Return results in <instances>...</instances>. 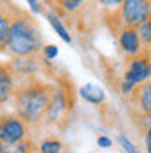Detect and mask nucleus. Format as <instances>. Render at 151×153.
I'll list each match as a JSON object with an SVG mask.
<instances>
[{"instance_id": "2eb2a0df", "label": "nucleus", "mask_w": 151, "mask_h": 153, "mask_svg": "<svg viewBox=\"0 0 151 153\" xmlns=\"http://www.w3.org/2000/svg\"><path fill=\"white\" fill-rule=\"evenodd\" d=\"M4 153H38V146L31 137H26L16 144L4 146Z\"/></svg>"}, {"instance_id": "a878e982", "label": "nucleus", "mask_w": 151, "mask_h": 153, "mask_svg": "<svg viewBox=\"0 0 151 153\" xmlns=\"http://www.w3.org/2000/svg\"><path fill=\"white\" fill-rule=\"evenodd\" d=\"M63 153H70V152H66V150H64V152H63Z\"/></svg>"}, {"instance_id": "b1692460", "label": "nucleus", "mask_w": 151, "mask_h": 153, "mask_svg": "<svg viewBox=\"0 0 151 153\" xmlns=\"http://www.w3.org/2000/svg\"><path fill=\"white\" fill-rule=\"evenodd\" d=\"M0 153H4V143L0 141Z\"/></svg>"}, {"instance_id": "9b49d317", "label": "nucleus", "mask_w": 151, "mask_h": 153, "mask_svg": "<svg viewBox=\"0 0 151 153\" xmlns=\"http://www.w3.org/2000/svg\"><path fill=\"white\" fill-rule=\"evenodd\" d=\"M19 10L21 9L16 4H10L9 0H0V51H5L10 23Z\"/></svg>"}, {"instance_id": "0eeeda50", "label": "nucleus", "mask_w": 151, "mask_h": 153, "mask_svg": "<svg viewBox=\"0 0 151 153\" xmlns=\"http://www.w3.org/2000/svg\"><path fill=\"white\" fill-rule=\"evenodd\" d=\"M129 99H130L134 110H135L139 124L142 127L150 125L151 124V80L141 84Z\"/></svg>"}, {"instance_id": "aec40b11", "label": "nucleus", "mask_w": 151, "mask_h": 153, "mask_svg": "<svg viewBox=\"0 0 151 153\" xmlns=\"http://www.w3.org/2000/svg\"><path fill=\"white\" fill-rule=\"evenodd\" d=\"M103 9H106V10H110L111 12V16H113L116 10L120 9V5H122V2L123 0H95Z\"/></svg>"}, {"instance_id": "423d86ee", "label": "nucleus", "mask_w": 151, "mask_h": 153, "mask_svg": "<svg viewBox=\"0 0 151 153\" xmlns=\"http://www.w3.org/2000/svg\"><path fill=\"white\" fill-rule=\"evenodd\" d=\"M150 61H151V54L148 51H144L139 56L129 57L127 68H125V71H123V75H122V80L129 82L134 87H139L141 84L151 80Z\"/></svg>"}, {"instance_id": "6e6552de", "label": "nucleus", "mask_w": 151, "mask_h": 153, "mask_svg": "<svg viewBox=\"0 0 151 153\" xmlns=\"http://www.w3.org/2000/svg\"><path fill=\"white\" fill-rule=\"evenodd\" d=\"M9 65L14 71L18 84L23 80H28V78H38V73L44 71V63H42L40 54L28 57H10Z\"/></svg>"}, {"instance_id": "412c9836", "label": "nucleus", "mask_w": 151, "mask_h": 153, "mask_svg": "<svg viewBox=\"0 0 151 153\" xmlns=\"http://www.w3.org/2000/svg\"><path fill=\"white\" fill-rule=\"evenodd\" d=\"M95 144H97L99 148H103V150H108V148H111V146H113V139H111L110 136H106V134H99Z\"/></svg>"}, {"instance_id": "f8f14e48", "label": "nucleus", "mask_w": 151, "mask_h": 153, "mask_svg": "<svg viewBox=\"0 0 151 153\" xmlns=\"http://www.w3.org/2000/svg\"><path fill=\"white\" fill-rule=\"evenodd\" d=\"M78 96L84 99L85 103H89L92 106H101L106 103V91L101 85L92 84V82H89V84L80 87L78 89Z\"/></svg>"}, {"instance_id": "dca6fc26", "label": "nucleus", "mask_w": 151, "mask_h": 153, "mask_svg": "<svg viewBox=\"0 0 151 153\" xmlns=\"http://www.w3.org/2000/svg\"><path fill=\"white\" fill-rule=\"evenodd\" d=\"M37 146H38V153H63L64 152V144L57 137H45Z\"/></svg>"}, {"instance_id": "1a4fd4ad", "label": "nucleus", "mask_w": 151, "mask_h": 153, "mask_svg": "<svg viewBox=\"0 0 151 153\" xmlns=\"http://www.w3.org/2000/svg\"><path fill=\"white\" fill-rule=\"evenodd\" d=\"M116 44H118V49L127 57L139 56L146 51L142 47L141 40H139V33L135 28H120L116 33Z\"/></svg>"}, {"instance_id": "f3484780", "label": "nucleus", "mask_w": 151, "mask_h": 153, "mask_svg": "<svg viewBox=\"0 0 151 153\" xmlns=\"http://www.w3.org/2000/svg\"><path fill=\"white\" fill-rule=\"evenodd\" d=\"M137 33H139V40H141L142 47L151 49V21H146L144 25H141L137 28Z\"/></svg>"}, {"instance_id": "39448f33", "label": "nucleus", "mask_w": 151, "mask_h": 153, "mask_svg": "<svg viewBox=\"0 0 151 153\" xmlns=\"http://www.w3.org/2000/svg\"><path fill=\"white\" fill-rule=\"evenodd\" d=\"M26 137H30V127L18 115L0 113V141L4 146L16 144Z\"/></svg>"}, {"instance_id": "f03ea898", "label": "nucleus", "mask_w": 151, "mask_h": 153, "mask_svg": "<svg viewBox=\"0 0 151 153\" xmlns=\"http://www.w3.org/2000/svg\"><path fill=\"white\" fill-rule=\"evenodd\" d=\"M44 45V35L35 18L24 10H19L10 23L4 52H7L10 57L38 56Z\"/></svg>"}, {"instance_id": "4be33fe9", "label": "nucleus", "mask_w": 151, "mask_h": 153, "mask_svg": "<svg viewBox=\"0 0 151 153\" xmlns=\"http://www.w3.org/2000/svg\"><path fill=\"white\" fill-rule=\"evenodd\" d=\"M28 2V7L33 14H44V7H42V2L40 0H26Z\"/></svg>"}, {"instance_id": "ddd939ff", "label": "nucleus", "mask_w": 151, "mask_h": 153, "mask_svg": "<svg viewBox=\"0 0 151 153\" xmlns=\"http://www.w3.org/2000/svg\"><path fill=\"white\" fill-rule=\"evenodd\" d=\"M44 16H45V19L49 21V25L52 26V30L56 31V35L61 37L63 42H66V44H73V38H71V35H70V30L66 28V23L63 21V16H59L56 10L50 9V7L44 10Z\"/></svg>"}, {"instance_id": "6ab92c4d", "label": "nucleus", "mask_w": 151, "mask_h": 153, "mask_svg": "<svg viewBox=\"0 0 151 153\" xmlns=\"http://www.w3.org/2000/svg\"><path fill=\"white\" fill-rule=\"evenodd\" d=\"M40 56L44 57L45 61H54V59L59 56V47H57V45H54V44H45V45L42 47Z\"/></svg>"}, {"instance_id": "4468645a", "label": "nucleus", "mask_w": 151, "mask_h": 153, "mask_svg": "<svg viewBox=\"0 0 151 153\" xmlns=\"http://www.w3.org/2000/svg\"><path fill=\"white\" fill-rule=\"evenodd\" d=\"M87 0H54L50 5V9H54L59 14V16H71V14H76L80 10V5L85 4Z\"/></svg>"}, {"instance_id": "20e7f679", "label": "nucleus", "mask_w": 151, "mask_h": 153, "mask_svg": "<svg viewBox=\"0 0 151 153\" xmlns=\"http://www.w3.org/2000/svg\"><path fill=\"white\" fill-rule=\"evenodd\" d=\"M120 28H139L151 18V0H123L113 14Z\"/></svg>"}, {"instance_id": "9d476101", "label": "nucleus", "mask_w": 151, "mask_h": 153, "mask_svg": "<svg viewBox=\"0 0 151 153\" xmlns=\"http://www.w3.org/2000/svg\"><path fill=\"white\" fill-rule=\"evenodd\" d=\"M18 80L9 63H0V110H4L14 97Z\"/></svg>"}, {"instance_id": "7ed1b4c3", "label": "nucleus", "mask_w": 151, "mask_h": 153, "mask_svg": "<svg viewBox=\"0 0 151 153\" xmlns=\"http://www.w3.org/2000/svg\"><path fill=\"white\" fill-rule=\"evenodd\" d=\"M71 108H73V92L68 89L66 84L63 82L50 84L49 106L44 117V125H61L63 120H66Z\"/></svg>"}, {"instance_id": "393cba45", "label": "nucleus", "mask_w": 151, "mask_h": 153, "mask_svg": "<svg viewBox=\"0 0 151 153\" xmlns=\"http://www.w3.org/2000/svg\"><path fill=\"white\" fill-rule=\"evenodd\" d=\"M44 2H47V4H52V2H54V0H44Z\"/></svg>"}, {"instance_id": "f257e3e1", "label": "nucleus", "mask_w": 151, "mask_h": 153, "mask_svg": "<svg viewBox=\"0 0 151 153\" xmlns=\"http://www.w3.org/2000/svg\"><path fill=\"white\" fill-rule=\"evenodd\" d=\"M49 91L50 84L42 82L40 78L23 80L16 87L12 97L14 115H18L30 129L44 125V117L49 106Z\"/></svg>"}, {"instance_id": "5701e85b", "label": "nucleus", "mask_w": 151, "mask_h": 153, "mask_svg": "<svg viewBox=\"0 0 151 153\" xmlns=\"http://www.w3.org/2000/svg\"><path fill=\"white\" fill-rule=\"evenodd\" d=\"M144 146L146 153H151V124L144 127Z\"/></svg>"}, {"instance_id": "a211bd4d", "label": "nucleus", "mask_w": 151, "mask_h": 153, "mask_svg": "<svg viewBox=\"0 0 151 153\" xmlns=\"http://www.w3.org/2000/svg\"><path fill=\"white\" fill-rule=\"evenodd\" d=\"M116 143L122 146V150L125 153H139V150H137V146L125 136V134H118L116 136Z\"/></svg>"}]
</instances>
